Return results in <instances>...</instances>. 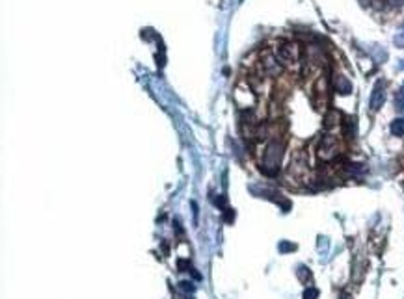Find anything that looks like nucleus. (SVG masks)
Here are the masks:
<instances>
[{"instance_id":"f257e3e1","label":"nucleus","mask_w":404,"mask_h":299,"mask_svg":"<svg viewBox=\"0 0 404 299\" xmlns=\"http://www.w3.org/2000/svg\"><path fill=\"white\" fill-rule=\"evenodd\" d=\"M281 156H283V145L277 140L269 142L267 149H265V154H263V171L267 175H276L277 169H279Z\"/></svg>"},{"instance_id":"f03ea898","label":"nucleus","mask_w":404,"mask_h":299,"mask_svg":"<svg viewBox=\"0 0 404 299\" xmlns=\"http://www.w3.org/2000/svg\"><path fill=\"white\" fill-rule=\"evenodd\" d=\"M298 56H300V50H298V45H294V43H283V45L277 47L279 64H294V62H298Z\"/></svg>"},{"instance_id":"7ed1b4c3","label":"nucleus","mask_w":404,"mask_h":299,"mask_svg":"<svg viewBox=\"0 0 404 299\" xmlns=\"http://www.w3.org/2000/svg\"><path fill=\"white\" fill-rule=\"evenodd\" d=\"M384 102H386V84H384L382 80H378L375 84V87H373V91H371L369 108H371L373 112H378V110L382 108Z\"/></svg>"},{"instance_id":"20e7f679","label":"nucleus","mask_w":404,"mask_h":299,"mask_svg":"<svg viewBox=\"0 0 404 299\" xmlns=\"http://www.w3.org/2000/svg\"><path fill=\"white\" fill-rule=\"evenodd\" d=\"M337 154V140L332 134L322 136V142L319 145V156L324 160H330Z\"/></svg>"},{"instance_id":"39448f33","label":"nucleus","mask_w":404,"mask_h":299,"mask_svg":"<svg viewBox=\"0 0 404 299\" xmlns=\"http://www.w3.org/2000/svg\"><path fill=\"white\" fill-rule=\"evenodd\" d=\"M335 91L341 93V95H348V93L352 91V84L348 82L347 76H343V75L335 76Z\"/></svg>"},{"instance_id":"423d86ee","label":"nucleus","mask_w":404,"mask_h":299,"mask_svg":"<svg viewBox=\"0 0 404 299\" xmlns=\"http://www.w3.org/2000/svg\"><path fill=\"white\" fill-rule=\"evenodd\" d=\"M391 134L404 136V119H395V121L391 123Z\"/></svg>"},{"instance_id":"0eeeda50","label":"nucleus","mask_w":404,"mask_h":299,"mask_svg":"<svg viewBox=\"0 0 404 299\" xmlns=\"http://www.w3.org/2000/svg\"><path fill=\"white\" fill-rule=\"evenodd\" d=\"M395 106H397L399 112H404V89L397 93V97H395Z\"/></svg>"},{"instance_id":"6e6552de","label":"nucleus","mask_w":404,"mask_h":299,"mask_svg":"<svg viewBox=\"0 0 404 299\" xmlns=\"http://www.w3.org/2000/svg\"><path fill=\"white\" fill-rule=\"evenodd\" d=\"M319 298V290L317 288H307L304 292V299H317Z\"/></svg>"},{"instance_id":"1a4fd4ad","label":"nucleus","mask_w":404,"mask_h":299,"mask_svg":"<svg viewBox=\"0 0 404 299\" xmlns=\"http://www.w3.org/2000/svg\"><path fill=\"white\" fill-rule=\"evenodd\" d=\"M298 277L302 279V281H307V279L311 277V275H309V271H307V268H304V266H300V268H298Z\"/></svg>"},{"instance_id":"9d476101","label":"nucleus","mask_w":404,"mask_h":299,"mask_svg":"<svg viewBox=\"0 0 404 299\" xmlns=\"http://www.w3.org/2000/svg\"><path fill=\"white\" fill-rule=\"evenodd\" d=\"M294 249H296V245H294V243H287V242L279 243V251H281V253H287V251H294Z\"/></svg>"},{"instance_id":"9b49d317","label":"nucleus","mask_w":404,"mask_h":299,"mask_svg":"<svg viewBox=\"0 0 404 299\" xmlns=\"http://www.w3.org/2000/svg\"><path fill=\"white\" fill-rule=\"evenodd\" d=\"M390 2V6H393V7H401L404 4V0H388Z\"/></svg>"},{"instance_id":"f8f14e48","label":"nucleus","mask_w":404,"mask_h":299,"mask_svg":"<svg viewBox=\"0 0 404 299\" xmlns=\"http://www.w3.org/2000/svg\"><path fill=\"white\" fill-rule=\"evenodd\" d=\"M339 299H350V296H347V294H343V296H341Z\"/></svg>"}]
</instances>
